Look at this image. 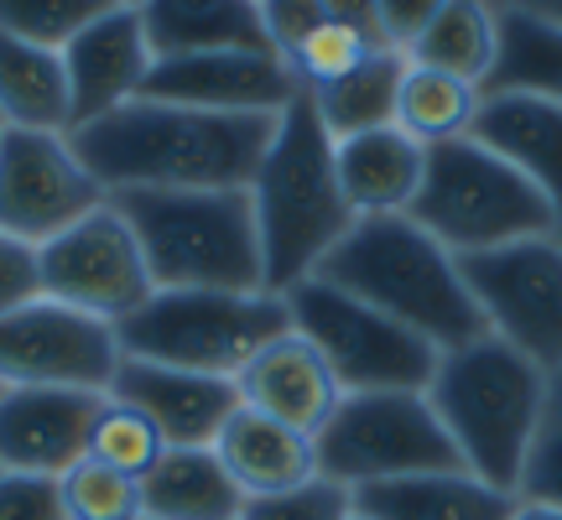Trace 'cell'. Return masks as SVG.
<instances>
[{
	"mask_svg": "<svg viewBox=\"0 0 562 520\" xmlns=\"http://www.w3.org/2000/svg\"><path fill=\"white\" fill-rule=\"evenodd\" d=\"M277 121L131 100L104 121L79 125L74 151L110 199L115 193H214V188H250L266 146L277 136Z\"/></svg>",
	"mask_w": 562,
	"mask_h": 520,
	"instance_id": "6da1fadb",
	"label": "cell"
},
{
	"mask_svg": "<svg viewBox=\"0 0 562 520\" xmlns=\"http://www.w3.org/2000/svg\"><path fill=\"white\" fill-rule=\"evenodd\" d=\"M250 208H256V235H261L266 292L277 297L318 276V265L360 224L355 208L344 203L334 136L323 131L307 94H297L281 110L277 136L250 178Z\"/></svg>",
	"mask_w": 562,
	"mask_h": 520,
	"instance_id": "7a4b0ae2",
	"label": "cell"
},
{
	"mask_svg": "<svg viewBox=\"0 0 562 520\" xmlns=\"http://www.w3.org/2000/svg\"><path fill=\"white\" fill-rule=\"evenodd\" d=\"M318 281L339 286L349 297L370 302L375 313L396 318L427 339L438 354H453L463 343L490 339L484 313L459 256H448L417 219H360L334 256L318 265Z\"/></svg>",
	"mask_w": 562,
	"mask_h": 520,
	"instance_id": "3957f363",
	"label": "cell"
},
{
	"mask_svg": "<svg viewBox=\"0 0 562 520\" xmlns=\"http://www.w3.org/2000/svg\"><path fill=\"white\" fill-rule=\"evenodd\" d=\"M157 292H266L250 188L115 193Z\"/></svg>",
	"mask_w": 562,
	"mask_h": 520,
	"instance_id": "277c9868",
	"label": "cell"
},
{
	"mask_svg": "<svg viewBox=\"0 0 562 520\" xmlns=\"http://www.w3.org/2000/svg\"><path fill=\"white\" fill-rule=\"evenodd\" d=\"M547 375L521 360L510 343L480 339L438 360V375L427 385V400L438 411L442 432L453 438L463 468L474 479L516 495L521 463L542 417Z\"/></svg>",
	"mask_w": 562,
	"mask_h": 520,
	"instance_id": "5b68a950",
	"label": "cell"
},
{
	"mask_svg": "<svg viewBox=\"0 0 562 520\" xmlns=\"http://www.w3.org/2000/svg\"><path fill=\"white\" fill-rule=\"evenodd\" d=\"M406 219H417L459 260L558 235V219L542 193L474 136L427 146V178Z\"/></svg>",
	"mask_w": 562,
	"mask_h": 520,
	"instance_id": "8992f818",
	"label": "cell"
},
{
	"mask_svg": "<svg viewBox=\"0 0 562 520\" xmlns=\"http://www.w3.org/2000/svg\"><path fill=\"white\" fill-rule=\"evenodd\" d=\"M115 334L125 360L235 381L266 343L292 334V307L277 292H157Z\"/></svg>",
	"mask_w": 562,
	"mask_h": 520,
	"instance_id": "52a82bcc",
	"label": "cell"
},
{
	"mask_svg": "<svg viewBox=\"0 0 562 520\" xmlns=\"http://www.w3.org/2000/svg\"><path fill=\"white\" fill-rule=\"evenodd\" d=\"M318 479L339 489H370L417 474H453L463 468L453 438L442 432L427 391H381V396H344L318 438Z\"/></svg>",
	"mask_w": 562,
	"mask_h": 520,
	"instance_id": "ba28073f",
	"label": "cell"
},
{
	"mask_svg": "<svg viewBox=\"0 0 562 520\" xmlns=\"http://www.w3.org/2000/svg\"><path fill=\"white\" fill-rule=\"evenodd\" d=\"M292 328L323 354L344 396H381V391H427L438 375V349L417 339L396 318L370 302L349 297L328 281H302L286 292Z\"/></svg>",
	"mask_w": 562,
	"mask_h": 520,
	"instance_id": "9c48e42d",
	"label": "cell"
},
{
	"mask_svg": "<svg viewBox=\"0 0 562 520\" xmlns=\"http://www.w3.org/2000/svg\"><path fill=\"white\" fill-rule=\"evenodd\" d=\"M121 360L125 349L115 323L89 318L53 297H37L21 313L0 318V391L32 385V391L110 396Z\"/></svg>",
	"mask_w": 562,
	"mask_h": 520,
	"instance_id": "30bf717a",
	"label": "cell"
},
{
	"mask_svg": "<svg viewBox=\"0 0 562 520\" xmlns=\"http://www.w3.org/2000/svg\"><path fill=\"white\" fill-rule=\"evenodd\" d=\"M463 281L480 302L490 339L510 343L542 375L562 364V240H521L459 260Z\"/></svg>",
	"mask_w": 562,
	"mask_h": 520,
	"instance_id": "8fae6325",
	"label": "cell"
},
{
	"mask_svg": "<svg viewBox=\"0 0 562 520\" xmlns=\"http://www.w3.org/2000/svg\"><path fill=\"white\" fill-rule=\"evenodd\" d=\"M37 265L42 297L79 307L89 318L115 323V328L157 297L146 256H140L136 235H131V224L121 219L115 203L94 208L89 219H79L74 229H63L58 240L42 245Z\"/></svg>",
	"mask_w": 562,
	"mask_h": 520,
	"instance_id": "7c38bea8",
	"label": "cell"
},
{
	"mask_svg": "<svg viewBox=\"0 0 562 520\" xmlns=\"http://www.w3.org/2000/svg\"><path fill=\"white\" fill-rule=\"evenodd\" d=\"M110 193L89 178L74 136L0 131V235L42 250L63 229L104 208Z\"/></svg>",
	"mask_w": 562,
	"mask_h": 520,
	"instance_id": "4fadbf2b",
	"label": "cell"
},
{
	"mask_svg": "<svg viewBox=\"0 0 562 520\" xmlns=\"http://www.w3.org/2000/svg\"><path fill=\"white\" fill-rule=\"evenodd\" d=\"M302 94L292 68L277 53H199V58H167L151 68L140 100L188 104L209 115H271Z\"/></svg>",
	"mask_w": 562,
	"mask_h": 520,
	"instance_id": "5bb4252c",
	"label": "cell"
},
{
	"mask_svg": "<svg viewBox=\"0 0 562 520\" xmlns=\"http://www.w3.org/2000/svg\"><path fill=\"white\" fill-rule=\"evenodd\" d=\"M63 68H68L74 131L115 115L131 100H140V89H146L151 68H157L146 26H140V5L110 0L79 37L63 47Z\"/></svg>",
	"mask_w": 562,
	"mask_h": 520,
	"instance_id": "9a60e30c",
	"label": "cell"
},
{
	"mask_svg": "<svg viewBox=\"0 0 562 520\" xmlns=\"http://www.w3.org/2000/svg\"><path fill=\"white\" fill-rule=\"evenodd\" d=\"M104 396L83 391H0V474H42L63 479L89 459V432Z\"/></svg>",
	"mask_w": 562,
	"mask_h": 520,
	"instance_id": "2e32d148",
	"label": "cell"
},
{
	"mask_svg": "<svg viewBox=\"0 0 562 520\" xmlns=\"http://www.w3.org/2000/svg\"><path fill=\"white\" fill-rule=\"evenodd\" d=\"M110 396L151 421L167 448H214L224 421L240 411L235 381H209V375H188V370L146 360H121Z\"/></svg>",
	"mask_w": 562,
	"mask_h": 520,
	"instance_id": "e0dca14e",
	"label": "cell"
},
{
	"mask_svg": "<svg viewBox=\"0 0 562 520\" xmlns=\"http://www.w3.org/2000/svg\"><path fill=\"white\" fill-rule=\"evenodd\" d=\"M235 391H240L245 411H261V417L292 427L302 438H318L344 400L334 370L323 364V354L302 339L297 328L281 334L277 343H266L261 354L235 375Z\"/></svg>",
	"mask_w": 562,
	"mask_h": 520,
	"instance_id": "ac0fdd59",
	"label": "cell"
},
{
	"mask_svg": "<svg viewBox=\"0 0 562 520\" xmlns=\"http://www.w3.org/2000/svg\"><path fill=\"white\" fill-rule=\"evenodd\" d=\"M469 136L510 161L542 193L562 240V104L531 100V94H484Z\"/></svg>",
	"mask_w": 562,
	"mask_h": 520,
	"instance_id": "d6986e66",
	"label": "cell"
},
{
	"mask_svg": "<svg viewBox=\"0 0 562 520\" xmlns=\"http://www.w3.org/2000/svg\"><path fill=\"white\" fill-rule=\"evenodd\" d=\"M334 167H339L344 203L355 208V219H396V214H412L422 193L427 146L385 125V131L334 140Z\"/></svg>",
	"mask_w": 562,
	"mask_h": 520,
	"instance_id": "ffe728a7",
	"label": "cell"
},
{
	"mask_svg": "<svg viewBox=\"0 0 562 520\" xmlns=\"http://www.w3.org/2000/svg\"><path fill=\"white\" fill-rule=\"evenodd\" d=\"M224 474L235 479L245 500H271V495H292L302 484L318 479V453H313V438H302L292 427L261 417V411H235L224 421L220 442Z\"/></svg>",
	"mask_w": 562,
	"mask_h": 520,
	"instance_id": "44dd1931",
	"label": "cell"
},
{
	"mask_svg": "<svg viewBox=\"0 0 562 520\" xmlns=\"http://www.w3.org/2000/svg\"><path fill=\"white\" fill-rule=\"evenodd\" d=\"M151 58H199V53H271L261 5L250 0H151L140 5Z\"/></svg>",
	"mask_w": 562,
	"mask_h": 520,
	"instance_id": "7402d4cb",
	"label": "cell"
},
{
	"mask_svg": "<svg viewBox=\"0 0 562 520\" xmlns=\"http://www.w3.org/2000/svg\"><path fill=\"white\" fill-rule=\"evenodd\" d=\"M355 516L364 520H510L516 495L474 479L469 468L453 474H417L355 489Z\"/></svg>",
	"mask_w": 562,
	"mask_h": 520,
	"instance_id": "603a6c76",
	"label": "cell"
},
{
	"mask_svg": "<svg viewBox=\"0 0 562 520\" xmlns=\"http://www.w3.org/2000/svg\"><path fill=\"white\" fill-rule=\"evenodd\" d=\"M0 131L74 136V100L63 53L0 32Z\"/></svg>",
	"mask_w": 562,
	"mask_h": 520,
	"instance_id": "cb8c5ba5",
	"label": "cell"
},
{
	"mask_svg": "<svg viewBox=\"0 0 562 520\" xmlns=\"http://www.w3.org/2000/svg\"><path fill=\"white\" fill-rule=\"evenodd\" d=\"M245 495L224 474L214 448H167L140 479L146 520H240Z\"/></svg>",
	"mask_w": 562,
	"mask_h": 520,
	"instance_id": "d4e9b609",
	"label": "cell"
},
{
	"mask_svg": "<svg viewBox=\"0 0 562 520\" xmlns=\"http://www.w3.org/2000/svg\"><path fill=\"white\" fill-rule=\"evenodd\" d=\"M495 74L484 94H531L562 104V21L547 5H495Z\"/></svg>",
	"mask_w": 562,
	"mask_h": 520,
	"instance_id": "484cf974",
	"label": "cell"
},
{
	"mask_svg": "<svg viewBox=\"0 0 562 520\" xmlns=\"http://www.w3.org/2000/svg\"><path fill=\"white\" fill-rule=\"evenodd\" d=\"M495 53H501V37H495V5L442 0L438 11H432V21H427V32L412 42L406 63L484 89L490 74H495Z\"/></svg>",
	"mask_w": 562,
	"mask_h": 520,
	"instance_id": "4316f807",
	"label": "cell"
},
{
	"mask_svg": "<svg viewBox=\"0 0 562 520\" xmlns=\"http://www.w3.org/2000/svg\"><path fill=\"white\" fill-rule=\"evenodd\" d=\"M402 79H406V58L402 53H375L370 63H360L349 79L328 83L318 94H307L318 110L323 131L334 140L364 136V131H385L396 125V100H402Z\"/></svg>",
	"mask_w": 562,
	"mask_h": 520,
	"instance_id": "83f0119b",
	"label": "cell"
},
{
	"mask_svg": "<svg viewBox=\"0 0 562 520\" xmlns=\"http://www.w3.org/2000/svg\"><path fill=\"white\" fill-rule=\"evenodd\" d=\"M381 47V32H375V16H370V5H328L323 21L307 32V37L292 47V79L302 83V94H318L328 83L349 79L360 63H370Z\"/></svg>",
	"mask_w": 562,
	"mask_h": 520,
	"instance_id": "f1b7e54d",
	"label": "cell"
},
{
	"mask_svg": "<svg viewBox=\"0 0 562 520\" xmlns=\"http://www.w3.org/2000/svg\"><path fill=\"white\" fill-rule=\"evenodd\" d=\"M480 100H484V89H474V83L432 74V68H412V63H406L402 100H396V131H406L417 146L459 140V136L474 131Z\"/></svg>",
	"mask_w": 562,
	"mask_h": 520,
	"instance_id": "f546056e",
	"label": "cell"
},
{
	"mask_svg": "<svg viewBox=\"0 0 562 520\" xmlns=\"http://www.w3.org/2000/svg\"><path fill=\"white\" fill-rule=\"evenodd\" d=\"M161 453H167V442H161L157 427L140 417V411H131L125 400L104 396L100 417H94V432H89V459L140 484L151 468H157Z\"/></svg>",
	"mask_w": 562,
	"mask_h": 520,
	"instance_id": "4dcf8cb0",
	"label": "cell"
},
{
	"mask_svg": "<svg viewBox=\"0 0 562 520\" xmlns=\"http://www.w3.org/2000/svg\"><path fill=\"white\" fill-rule=\"evenodd\" d=\"M516 500L562 510V364L547 375L542 417H537V432H531V448H526Z\"/></svg>",
	"mask_w": 562,
	"mask_h": 520,
	"instance_id": "1f68e13d",
	"label": "cell"
},
{
	"mask_svg": "<svg viewBox=\"0 0 562 520\" xmlns=\"http://www.w3.org/2000/svg\"><path fill=\"white\" fill-rule=\"evenodd\" d=\"M110 0H0V32L63 53Z\"/></svg>",
	"mask_w": 562,
	"mask_h": 520,
	"instance_id": "d6a6232c",
	"label": "cell"
},
{
	"mask_svg": "<svg viewBox=\"0 0 562 520\" xmlns=\"http://www.w3.org/2000/svg\"><path fill=\"white\" fill-rule=\"evenodd\" d=\"M58 484H63L68 520H140V484L94 459L74 463Z\"/></svg>",
	"mask_w": 562,
	"mask_h": 520,
	"instance_id": "836d02e7",
	"label": "cell"
},
{
	"mask_svg": "<svg viewBox=\"0 0 562 520\" xmlns=\"http://www.w3.org/2000/svg\"><path fill=\"white\" fill-rule=\"evenodd\" d=\"M240 520H355V495L328 479H313L302 489H292V495L245 500Z\"/></svg>",
	"mask_w": 562,
	"mask_h": 520,
	"instance_id": "e575fe53",
	"label": "cell"
},
{
	"mask_svg": "<svg viewBox=\"0 0 562 520\" xmlns=\"http://www.w3.org/2000/svg\"><path fill=\"white\" fill-rule=\"evenodd\" d=\"M0 520H68L63 484L42 474H0Z\"/></svg>",
	"mask_w": 562,
	"mask_h": 520,
	"instance_id": "d590c367",
	"label": "cell"
},
{
	"mask_svg": "<svg viewBox=\"0 0 562 520\" xmlns=\"http://www.w3.org/2000/svg\"><path fill=\"white\" fill-rule=\"evenodd\" d=\"M42 297V265H37V250L21 240H5L0 235V318L21 313L26 302Z\"/></svg>",
	"mask_w": 562,
	"mask_h": 520,
	"instance_id": "8d00e7d4",
	"label": "cell"
},
{
	"mask_svg": "<svg viewBox=\"0 0 562 520\" xmlns=\"http://www.w3.org/2000/svg\"><path fill=\"white\" fill-rule=\"evenodd\" d=\"M323 11H328V0H271V5H261V26H266L271 53H277L281 63L292 58V47L318 26Z\"/></svg>",
	"mask_w": 562,
	"mask_h": 520,
	"instance_id": "74e56055",
	"label": "cell"
},
{
	"mask_svg": "<svg viewBox=\"0 0 562 520\" xmlns=\"http://www.w3.org/2000/svg\"><path fill=\"white\" fill-rule=\"evenodd\" d=\"M432 0H381V5H370V16H375V32H381V47L391 53H412V42L427 32V21H432Z\"/></svg>",
	"mask_w": 562,
	"mask_h": 520,
	"instance_id": "f35d334b",
	"label": "cell"
},
{
	"mask_svg": "<svg viewBox=\"0 0 562 520\" xmlns=\"http://www.w3.org/2000/svg\"><path fill=\"white\" fill-rule=\"evenodd\" d=\"M510 520H562V510H552V505H521L516 500V516Z\"/></svg>",
	"mask_w": 562,
	"mask_h": 520,
	"instance_id": "ab89813d",
	"label": "cell"
},
{
	"mask_svg": "<svg viewBox=\"0 0 562 520\" xmlns=\"http://www.w3.org/2000/svg\"><path fill=\"white\" fill-rule=\"evenodd\" d=\"M355 520H364V516H355Z\"/></svg>",
	"mask_w": 562,
	"mask_h": 520,
	"instance_id": "60d3db41",
	"label": "cell"
},
{
	"mask_svg": "<svg viewBox=\"0 0 562 520\" xmlns=\"http://www.w3.org/2000/svg\"><path fill=\"white\" fill-rule=\"evenodd\" d=\"M140 520H146V516H140Z\"/></svg>",
	"mask_w": 562,
	"mask_h": 520,
	"instance_id": "b9f144b4",
	"label": "cell"
}]
</instances>
